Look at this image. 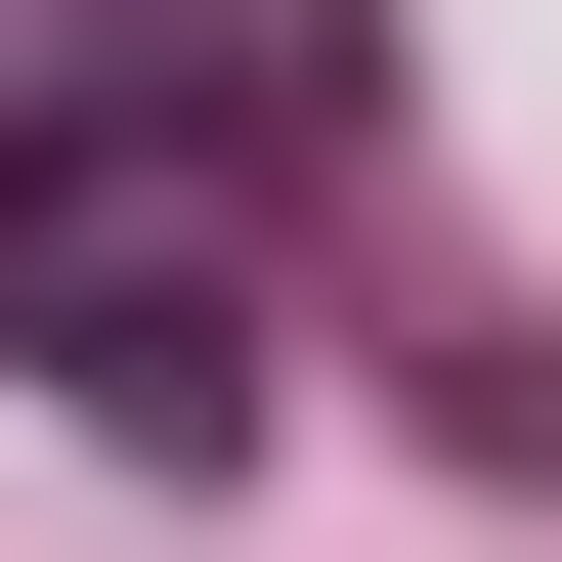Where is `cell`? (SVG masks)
<instances>
[{"label":"cell","instance_id":"6da1fadb","mask_svg":"<svg viewBox=\"0 0 562 562\" xmlns=\"http://www.w3.org/2000/svg\"><path fill=\"white\" fill-rule=\"evenodd\" d=\"M0 347H44L87 432H260V216H173V173L0 131Z\"/></svg>","mask_w":562,"mask_h":562}]
</instances>
